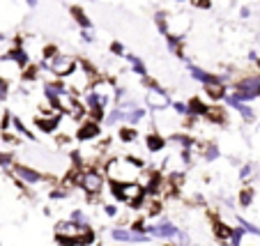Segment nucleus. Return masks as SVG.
I'll return each mask as SVG.
<instances>
[{
  "mask_svg": "<svg viewBox=\"0 0 260 246\" xmlns=\"http://www.w3.org/2000/svg\"><path fill=\"white\" fill-rule=\"evenodd\" d=\"M143 161L138 157H111L104 163V172H106L108 182L113 184H132L141 180Z\"/></svg>",
  "mask_w": 260,
  "mask_h": 246,
  "instance_id": "f257e3e1",
  "label": "nucleus"
},
{
  "mask_svg": "<svg viewBox=\"0 0 260 246\" xmlns=\"http://www.w3.org/2000/svg\"><path fill=\"white\" fill-rule=\"evenodd\" d=\"M76 67H79V60L69 53H60L53 46H49V49L44 51V58L40 60V69L49 72V74L55 76L58 81H64L67 76H72L74 72H76Z\"/></svg>",
  "mask_w": 260,
  "mask_h": 246,
  "instance_id": "f03ea898",
  "label": "nucleus"
},
{
  "mask_svg": "<svg viewBox=\"0 0 260 246\" xmlns=\"http://www.w3.org/2000/svg\"><path fill=\"white\" fill-rule=\"evenodd\" d=\"M111 193H113L115 202H122V205L132 207V209H141L147 200L145 189H143L138 182H132V184H113L111 182Z\"/></svg>",
  "mask_w": 260,
  "mask_h": 246,
  "instance_id": "7ed1b4c3",
  "label": "nucleus"
},
{
  "mask_svg": "<svg viewBox=\"0 0 260 246\" xmlns=\"http://www.w3.org/2000/svg\"><path fill=\"white\" fill-rule=\"evenodd\" d=\"M108 187V178L102 168H85L81 180V191L88 196V200H97Z\"/></svg>",
  "mask_w": 260,
  "mask_h": 246,
  "instance_id": "20e7f679",
  "label": "nucleus"
},
{
  "mask_svg": "<svg viewBox=\"0 0 260 246\" xmlns=\"http://www.w3.org/2000/svg\"><path fill=\"white\" fill-rule=\"evenodd\" d=\"M233 94L244 103L258 99L260 97V74H246L242 79L233 81Z\"/></svg>",
  "mask_w": 260,
  "mask_h": 246,
  "instance_id": "39448f33",
  "label": "nucleus"
},
{
  "mask_svg": "<svg viewBox=\"0 0 260 246\" xmlns=\"http://www.w3.org/2000/svg\"><path fill=\"white\" fill-rule=\"evenodd\" d=\"M12 178H14L16 184H23V187H35V184L44 182V180H49L44 175V172L40 170V168L35 166H25V163H14V166L10 168Z\"/></svg>",
  "mask_w": 260,
  "mask_h": 246,
  "instance_id": "423d86ee",
  "label": "nucleus"
},
{
  "mask_svg": "<svg viewBox=\"0 0 260 246\" xmlns=\"http://www.w3.org/2000/svg\"><path fill=\"white\" fill-rule=\"evenodd\" d=\"M145 232L152 239H166V241H175L177 235H180V228L175 226L173 221H168V219H164V221H157V223H150V226L145 228Z\"/></svg>",
  "mask_w": 260,
  "mask_h": 246,
  "instance_id": "0eeeda50",
  "label": "nucleus"
},
{
  "mask_svg": "<svg viewBox=\"0 0 260 246\" xmlns=\"http://www.w3.org/2000/svg\"><path fill=\"white\" fill-rule=\"evenodd\" d=\"M102 127L104 124H99V122H94V120H83V122L79 124V129H76V140L79 143H99L102 140V136H104V131H102Z\"/></svg>",
  "mask_w": 260,
  "mask_h": 246,
  "instance_id": "6e6552de",
  "label": "nucleus"
},
{
  "mask_svg": "<svg viewBox=\"0 0 260 246\" xmlns=\"http://www.w3.org/2000/svg\"><path fill=\"white\" fill-rule=\"evenodd\" d=\"M108 235H111L113 241H120V244H150L152 241V237L145 235V232H136L132 228H120V226L113 228Z\"/></svg>",
  "mask_w": 260,
  "mask_h": 246,
  "instance_id": "1a4fd4ad",
  "label": "nucleus"
},
{
  "mask_svg": "<svg viewBox=\"0 0 260 246\" xmlns=\"http://www.w3.org/2000/svg\"><path fill=\"white\" fill-rule=\"evenodd\" d=\"M187 72H189V76H191L196 83H201L203 88L205 85H212V83H226L228 85V76H219V74H212V72H207V69H203V67H198V64H193V62H187Z\"/></svg>",
  "mask_w": 260,
  "mask_h": 246,
  "instance_id": "9d476101",
  "label": "nucleus"
},
{
  "mask_svg": "<svg viewBox=\"0 0 260 246\" xmlns=\"http://www.w3.org/2000/svg\"><path fill=\"white\" fill-rule=\"evenodd\" d=\"M191 28V16L189 14H168V37H182Z\"/></svg>",
  "mask_w": 260,
  "mask_h": 246,
  "instance_id": "9b49d317",
  "label": "nucleus"
},
{
  "mask_svg": "<svg viewBox=\"0 0 260 246\" xmlns=\"http://www.w3.org/2000/svg\"><path fill=\"white\" fill-rule=\"evenodd\" d=\"M223 103H226L228 109H233V111H235V113H240V118L244 120V122H253V120H255V111L251 109L249 103L240 101V99H237L233 92H228V94H226V99H223Z\"/></svg>",
  "mask_w": 260,
  "mask_h": 246,
  "instance_id": "f8f14e48",
  "label": "nucleus"
},
{
  "mask_svg": "<svg viewBox=\"0 0 260 246\" xmlns=\"http://www.w3.org/2000/svg\"><path fill=\"white\" fill-rule=\"evenodd\" d=\"M171 94L164 90V92H147L145 94V106L150 111H157V113H161V111H166L168 106H171Z\"/></svg>",
  "mask_w": 260,
  "mask_h": 246,
  "instance_id": "ddd939ff",
  "label": "nucleus"
},
{
  "mask_svg": "<svg viewBox=\"0 0 260 246\" xmlns=\"http://www.w3.org/2000/svg\"><path fill=\"white\" fill-rule=\"evenodd\" d=\"M212 235H214V239L219 241L221 246H228V241H231V235H233V226H228L226 221H221V219H212Z\"/></svg>",
  "mask_w": 260,
  "mask_h": 246,
  "instance_id": "4468645a",
  "label": "nucleus"
},
{
  "mask_svg": "<svg viewBox=\"0 0 260 246\" xmlns=\"http://www.w3.org/2000/svg\"><path fill=\"white\" fill-rule=\"evenodd\" d=\"M145 150L147 152H161V150H166V136L159 131H147L145 136Z\"/></svg>",
  "mask_w": 260,
  "mask_h": 246,
  "instance_id": "2eb2a0df",
  "label": "nucleus"
},
{
  "mask_svg": "<svg viewBox=\"0 0 260 246\" xmlns=\"http://www.w3.org/2000/svg\"><path fill=\"white\" fill-rule=\"evenodd\" d=\"M203 92H205L207 99L221 103L223 99H226V94H228V85L226 83H212V85H205V88H203Z\"/></svg>",
  "mask_w": 260,
  "mask_h": 246,
  "instance_id": "dca6fc26",
  "label": "nucleus"
},
{
  "mask_svg": "<svg viewBox=\"0 0 260 246\" xmlns=\"http://www.w3.org/2000/svg\"><path fill=\"white\" fill-rule=\"evenodd\" d=\"M198 154H201V159L205 163H214L221 159V150H219V145H214V143L198 145Z\"/></svg>",
  "mask_w": 260,
  "mask_h": 246,
  "instance_id": "f3484780",
  "label": "nucleus"
},
{
  "mask_svg": "<svg viewBox=\"0 0 260 246\" xmlns=\"http://www.w3.org/2000/svg\"><path fill=\"white\" fill-rule=\"evenodd\" d=\"M5 55H7V58H10V60H14V62L19 64L21 69H25V67H30V64H32V62H30V55H28V51H25L23 46H14V49H10Z\"/></svg>",
  "mask_w": 260,
  "mask_h": 246,
  "instance_id": "a211bd4d",
  "label": "nucleus"
},
{
  "mask_svg": "<svg viewBox=\"0 0 260 246\" xmlns=\"http://www.w3.org/2000/svg\"><path fill=\"white\" fill-rule=\"evenodd\" d=\"M72 193H74V189L62 180V182L53 184V189L49 191V198L51 200H67V198H72Z\"/></svg>",
  "mask_w": 260,
  "mask_h": 246,
  "instance_id": "6ab92c4d",
  "label": "nucleus"
},
{
  "mask_svg": "<svg viewBox=\"0 0 260 246\" xmlns=\"http://www.w3.org/2000/svg\"><path fill=\"white\" fill-rule=\"evenodd\" d=\"M187 103H189V118L196 120V118H205L207 115V109H210V106H207L201 97H191Z\"/></svg>",
  "mask_w": 260,
  "mask_h": 246,
  "instance_id": "aec40b11",
  "label": "nucleus"
},
{
  "mask_svg": "<svg viewBox=\"0 0 260 246\" xmlns=\"http://www.w3.org/2000/svg\"><path fill=\"white\" fill-rule=\"evenodd\" d=\"M124 60H127V64H129V69H132L136 76H141V79H145L147 76V67H145V62H143L141 58H138L136 53H129L127 51V55H124Z\"/></svg>",
  "mask_w": 260,
  "mask_h": 246,
  "instance_id": "412c9836",
  "label": "nucleus"
},
{
  "mask_svg": "<svg viewBox=\"0 0 260 246\" xmlns=\"http://www.w3.org/2000/svg\"><path fill=\"white\" fill-rule=\"evenodd\" d=\"M69 14H72V19L81 25V30H92V21H90V16L83 12V7H79V5L69 7Z\"/></svg>",
  "mask_w": 260,
  "mask_h": 246,
  "instance_id": "4be33fe9",
  "label": "nucleus"
},
{
  "mask_svg": "<svg viewBox=\"0 0 260 246\" xmlns=\"http://www.w3.org/2000/svg\"><path fill=\"white\" fill-rule=\"evenodd\" d=\"M226 109L221 106V103H214V106H210L207 109V115H205V120H210L212 124H226Z\"/></svg>",
  "mask_w": 260,
  "mask_h": 246,
  "instance_id": "5701e85b",
  "label": "nucleus"
},
{
  "mask_svg": "<svg viewBox=\"0 0 260 246\" xmlns=\"http://www.w3.org/2000/svg\"><path fill=\"white\" fill-rule=\"evenodd\" d=\"M145 118H147V109L138 106V109L129 111V113H124V124H127V127H138V124H141Z\"/></svg>",
  "mask_w": 260,
  "mask_h": 246,
  "instance_id": "b1692460",
  "label": "nucleus"
},
{
  "mask_svg": "<svg viewBox=\"0 0 260 246\" xmlns=\"http://www.w3.org/2000/svg\"><path fill=\"white\" fill-rule=\"evenodd\" d=\"M118 124H124V111L120 106H113L104 118V127H118Z\"/></svg>",
  "mask_w": 260,
  "mask_h": 246,
  "instance_id": "393cba45",
  "label": "nucleus"
},
{
  "mask_svg": "<svg viewBox=\"0 0 260 246\" xmlns=\"http://www.w3.org/2000/svg\"><path fill=\"white\" fill-rule=\"evenodd\" d=\"M253 200H255V189L249 187V184H246V187H242L240 193H237V205L246 209V207L253 205Z\"/></svg>",
  "mask_w": 260,
  "mask_h": 246,
  "instance_id": "a878e982",
  "label": "nucleus"
},
{
  "mask_svg": "<svg viewBox=\"0 0 260 246\" xmlns=\"http://www.w3.org/2000/svg\"><path fill=\"white\" fill-rule=\"evenodd\" d=\"M69 219H72L74 223H79V226H85V228H92V219H90V214L85 212L83 207H74L72 212H69Z\"/></svg>",
  "mask_w": 260,
  "mask_h": 246,
  "instance_id": "bb28decb",
  "label": "nucleus"
},
{
  "mask_svg": "<svg viewBox=\"0 0 260 246\" xmlns=\"http://www.w3.org/2000/svg\"><path fill=\"white\" fill-rule=\"evenodd\" d=\"M118 138H120V143L124 145H132L138 140V129L136 127H127V124H122V127L118 129Z\"/></svg>",
  "mask_w": 260,
  "mask_h": 246,
  "instance_id": "cd10ccee",
  "label": "nucleus"
},
{
  "mask_svg": "<svg viewBox=\"0 0 260 246\" xmlns=\"http://www.w3.org/2000/svg\"><path fill=\"white\" fill-rule=\"evenodd\" d=\"M12 129H14V133H16V138H25V140H35V133L30 131L28 127H25L23 122H21L16 115H12Z\"/></svg>",
  "mask_w": 260,
  "mask_h": 246,
  "instance_id": "c85d7f7f",
  "label": "nucleus"
},
{
  "mask_svg": "<svg viewBox=\"0 0 260 246\" xmlns=\"http://www.w3.org/2000/svg\"><path fill=\"white\" fill-rule=\"evenodd\" d=\"M237 226L242 228V230L246 232V235H253V237H260V226H255V223H251L249 219L244 217H237Z\"/></svg>",
  "mask_w": 260,
  "mask_h": 246,
  "instance_id": "c756f323",
  "label": "nucleus"
},
{
  "mask_svg": "<svg viewBox=\"0 0 260 246\" xmlns=\"http://www.w3.org/2000/svg\"><path fill=\"white\" fill-rule=\"evenodd\" d=\"M154 25H157L159 34L168 37V14L166 12H157V14H154Z\"/></svg>",
  "mask_w": 260,
  "mask_h": 246,
  "instance_id": "7c9ffc66",
  "label": "nucleus"
},
{
  "mask_svg": "<svg viewBox=\"0 0 260 246\" xmlns=\"http://www.w3.org/2000/svg\"><path fill=\"white\" fill-rule=\"evenodd\" d=\"M244 237H246V232L240 226H233V235H231L228 246H244Z\"/></svg>",
  "mask_w": 260,
  "mask_h": 246,
  "instance_id": "2f4dec72",
  "label": "nucleus"
},
{
  "mask_svg": "<svg viewBox=\"0 0 260 246\" xmlns=\"http://www.w3.org/2000/svg\"><path fill=\"white\" fill-rule=\"evenodd\" d=\"M237 175H240L242 182H249V180L255 175V166H253L251 161H249V163H242V166H240V172H237Z\"/></svg>",
  "mask_w": 260,
  "mask_h": 246,
  "instance_id": "473e14b6",
  "label": "nucleus"
},
{
  "mask_svg": "<svg viewBox=\"0 0 260 246\" xmlns=\"http://www.w3.org/2000/svg\"><path fill=\"white\" fill-rule=\"evenodd\" d=\"M171 106H173V111H175V115H180V118H189V103L187 101H173Z\"/></svg>",
  "mask_w": 260,
  "mask_h": 246,
  "instance_id": "72a5a7b5",
  "label": "nucleus"
},
{
  "mask_svg": "<svg viewBox=\"0 0 260 246\" xmlns=\"http://www.w3.org/2000/svg\"><path fill=\"white\" fill-rule=\"evenodd\" d=\"M102 209H104V214H106L108 219H118V214H120V209H118V205H115V202H104L102 205Z\"/></svg>",
  "mask_w": 260,
  "mask_h": 246,
  "instance_id": "f704fd0d",
  "label": "nucleus"
},
{
  "mask_svg": "<svg viewBox=\"0 0 260 246\" xmlns=\"http://www.w3.org/2000/svg\"><path fill=\"white\" fill-rule=\"evenodd\" d=\"M7 97H10V81L0 79V101H5Z\"/></svg>",
  "mask_w": 260,
  "mask_h": 246,
  "instance_id": "c9c22d12",
  "label": "nucleus"
},
{
  "mask_svg": "<svg viewBox=\"0 0 260 246\" xmlns=\"http://www.w3.org/2000/svg\"><path fill=\"white\" fill-rule=\"evenodd\" d=\"M111 53L118 55V58H124V55H127V51H124V46L120 44V42H113V44H111Z\"/></svg>",
  "mask_w": 260,
  "mask_h": 246,
  "instance_id": "e433bc0d",
  "label": "nucleus"
},
{
  "mask_svg": "<svg viewBox=\"0 0 260 246\" xmlns=\"http://www.w3.org/2000/svg\"><path fill=\"white\" fill-rule=\"evenodd\" d=\"M196 10H210L212 7V0H189Z\"/></svg>",
  "mask_w": 260,
  "mask_h": 246,
  "instance_id": "4c0bfd02",
  "label": "nucleus"
},
{
  "mask_svg": "<svg viewBox=\"0 0 260 246\" xmlns=\"http://www.w3.org/2000/svg\"><path fill=\"white\" fill-rule=\"evenodd\" d=\"M81 40H83L85 44H92L94 42V30H81Z\"/></svg>",
  "mask_w": 260,
  "mask_h": 246,
  "instance_id": "58836bf2",
  "label": "nucleus"
},
{
  "mask_svg": "<svg viewBox=\"0 0 260 246\" xmlns=\"http://www.w3.org/2000/svg\"><path fill=\"white\" fill-rule=\"evenodd\" d=\"M246 58H249V62H258V58H260V55L255 53L253 49H251V51H249V55H246Z\"/></svg>",
  "mask_w": 260,
  "mask_h": 246,
  "instance_id": "ea45409f",
  "label": "nucleus"
},
{
  "mask_svg": "<svg viewBox=\"0 0 260 246\" xmlns=\"http://www.w3.org/2000/svg\"><path fill=\"white\" fill-rule=\"evenodd\" d=\"M240 16H242V19H249L251 10H249V7H240Z\"/></svg>",
  "mask_w": 260,
  "mask_h": 246,
  "instance_id": "a19ab883",
  "label": "nucleus"
},
{
  "mask_svg": "<svg viewBox=\"0 0 260 246\" xmlns=\"http://www.w3.org/2000/svg\"><path fill=\"white\" fill-rule=\"evenodd\" d=\"M25 3H28V7H35L37 3H40V0H25Z\"/></svg>",
  "mask_w": 260,
  "mask_h": 246,
  "instance_id": "79ce46f5",
  "label": "nucleus"
},
{
  "mask_svg": "<svg viewBox=\"0 0 260 246\" xmlns=\"http://www.w3.org/2000/svg\"><path fill=\"white\" fill-rule=\"evenodd\" d=\"M255 64H258V74H260V58H258V62H255Z\"/></svg>",
  "mask_w": 260,
  "mask_h": 246,
  "instance_id": "37998d69",
  "label": "nucleus"
},
{
  "mask_svg": "<svg viewBox=\"0 0 260 246\" xmlns=\"http://www.w3.org/2000/svg\"><path fill=\"white\" fill-rule=\"evenodd\" d=\"M175 3H189V0H175Z\"/></svg>",
  "mask_w": 260,
  "mask_h": 246,
  "instance_id": "c03bdc74",
  "label": "nucleus"
},
{
  "mask_svg": "<svg viewBox=\"0 0 260 246\" xmlns=\"http://www.w3.org/2000/svg\"><path fill=\"white\" fill-rule=\"evenodd\" d=\"M258 131H260V124H258Z\"/></svg>",
  "mask_w": 260,
  "mask_h": 246,
  "instance_id": "a18cd8bd",
  "label": "nucleus"
},
{
  "mask_svg": "<svg viewBox=\"0 0 260 246\" xmlns=\"http://www.w3.org/2000/svg\"><path fill=\"white\" fill-rule=\"evenodd\" d=\"M0 246H3V241H0Z\"/></svg>",
  "mask_w": 260,
  "mask_h": 246,
  "instance_id": "49530a36",
  "label": "nucleus"
}]
</instances>
